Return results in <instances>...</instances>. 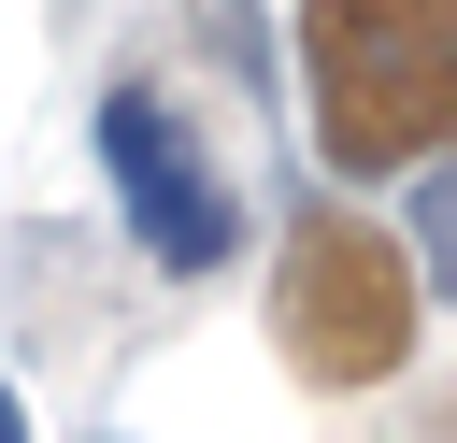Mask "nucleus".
I'll list each match as a JSON object with an SVG mask.
<instances>
[{
    "instance_id": "obj_1",
    "label": "nucleus",
    "mask_w": 457,
    "mask_h": 443,
    "mask_svg": "<svg viewBox=\"0 0 457 443\" xmlns=\"http://www.w3.org/2000/svg\"><path fill=\"white\" fill-rule=\"evenodd\" d=\"M300 86L328 171H414L457 143V0H300Z\"/></svg>"
},
{
    "instance_id": "obj_2",
    "label": "nucleus",
    "mask_w": 457,
    "mask_h": 443,
    "mask_svg": "<svg viewBox=\"0 0 457 443\" xmlns=\"http://www.w3.org/2000/svg\"><path fill=\"white\" fill-rule=\"evenodd\" d=\"M271 343L300 386H386L414 357V257L371 214L300 200L286 214V272H271Z\"/></svg>"
},
{
    "instance_id": "obj_3",
    "label": "nucleus",
    "mask_w": 457,
    "mask_h": 443,
    "mask_svg": "<svg viewBox=\"0 0 457 443\" xmlns=\"http://www.w3.org/2000/svg\"><path fill=\"white\" fill-rule=\"evenodd\" d=\"M100 171H114V200H129V229H143V257H157V272H228L243 214H228L214 157L171 129V100H157V86H114V100H100Z\"/></svg>"
},
{
    "instance_id": "obj_4",
    "label": "nucleus",
    "mask_w": 457,
    "mask_h": 443,
    "mask_svg": "<svg viewBox=\"0 0 457 443\" xmlns=\"http://www.w3.org/2000/svg\"><path fill=\"white\" fill-rule=\"evenodd\" d=\"M414 257H428V286L457 300V157H443V171L414 186Z\"/></svg>"
},
{
    "instance_id": "obj_5",
    "label": "nucleus",
    "mask_w": 457,
    "mask_h": 443,
    "mask_svg": "<svg viewBox=\"0 0 457 443\" xmlns=\"http://www.w3.org/2000/svg\"><path fill=\"white\" fill-rule=\"evenodd\" d=\"M200 43H214L243 86H271V29H257V0H200Z\"/></svg>"
}]
</instances>
